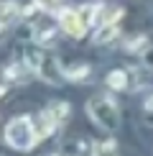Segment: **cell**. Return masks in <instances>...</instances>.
I'll list each match as a JSON object with an SVG mask.
<instances>
[{
  "instance_id": "obj_8",
  "label": "cell",
  "mask_w": 153,
  "mask_h": 156,
  "mask_svg": "<svg viewBox=\"0 0 153 156\" xmlns=\"http://www.w3.org/2000/svg\"><path fill=\"white\" fill-rule=\"evenodd\" d=\"M89 72H92V67L89 64H69V67H64V80L69 82H84Z\"/></svg>"
},
{
  "instance_id": "obj_20",
  "label": "cell",
  "mask_w": 153,
  "mask_h": 156,
  "mask_svg": "<svg viewBox=\"0 0 153 156\" xmlns=\"http://www.w3.org/2000/svg\"><path fill=\"white\" fill-rule=\"evenodd\" d=\"M0 28H3V26H0Z\"/></svg>"
},
{
  "instance_id": "obj_2",
  "label": "cell",
  "mask_w": 153,
  "mask_h": 156,
  "mask_svg": "<svg viewBox=\"0 0 153 156\" xmlns=\"http://www.w3.org/2000/svg\"><path fill=\"white\" fill-rule=\"evenodd\" d=\"M5 141H8V146L15 148V151H31V148L38 144L33 120H31L28 115L13 118L8 126H5Z\"/></svg>"
},
{
  "instance_id": "obj_9",
  "label": "cell",
  "mask_w": 153,
  "mask_h": 156,
  "mask_svg": "<svg viewBox=\"0 0 153 156\" xmlns=\"http://www.w3.org/2000/svg\"><path fill=\"white\" fill-rule=\"evenodd\" d=\"M25 72H33V69H31L28 64H8V67L3 69V77L8 82H25V80H28Z\"/></svg>"
},
{
  "instance_id": "obj_5",
  "label": "cell",
  "mask_w": 153,
  "mask_h": 156,
  "mask_svg": "<svg viewBox=\"0 0 153 156\" xmlns=\"http://www.w3.org/2000/svg\"><path fill=\"white\" fill-rule=\"evenodd\" d=\"M33 126H36V136H38V141H46L51 133H56V123H54V118L46 113V110H41V113L36 115V120H33Z\"/></svg>"
},
{
  "instance_id": "obj_19",
  "label": "cell",
  "mask_w": 153,
  "mask_h": 156,
  "mask_svg": "<svg viewBox=\"0 0 153 156\" xmlns=\"http://www.w3.org/2000/svg\"><path fill=\"white\" fill-rule=\"evenodd\" d=\"M5 95V87H3V84H0V97H3Z\"/></svg>"
},
{
  "instance_id": "obj_16",
  "label": "cell",
  "mask_w": 153,
  "mask_h": 156,
  "mask_svg": "<svg viewBox=\"0 0 153 156\" xmlns=\"http://www.w3.org/2000/svg\"><path fill=\"white\" fill-rule=\"evenodd\" d=\"M41 56H43V51H38V49H25V64L33 69V74H36L38 64H41Z\"/></svg>"
},
{
  "instance_id": "obj_3",
  "label": "cell",
  "mask_w": 153,
  "mask_h": 156,
  "mask_svg": "<svg viewBox=\"0 0 153 156\" xmlns=\"http://www.w3.org/2000/svg\"><path fill=\"white\" fill-rule=\"evenodd\" d=\"M59 28H61L66 36H72V38H82V36L87 34L89 26L84 23V18H82V13H79V10L59 8Z\"/></svg>"
},
{
  "instance_id": "obj_12",
  "label": "cell",
  "mask_w": 153,
  "mask_h": 156,
  "mask_svg": "<svg viewBox=\"0 0 153 156\" xmlns=\"http://www.w3.org/2000/svg\"><path fill=\"white\" fill-rule=\"evenodd\" d=\"M33 38H36V44L38 46H51L54 44V38H56V28L54 26H38V28L33 31Z\"/></svg>"
},
{
  "instance_id": "obj_10",
  "label": "cell",
  "mask_w": 153,
  "mask_h": 156,
  "mask_svg": "<svg viewBox=\"0 0 153 156\" xmlns=\"http://www.w3.org/2000/svg\"><path fill=\"white\" fill-rule=\"evenodd\" d=\"M123 16H125V10L120 8V5H107V8H100L97 26H105V23H117Z\"/></svg>"
},
{
  "instance_id": "obj_13",
  "label": "cell",
  "mask_w": 153,
  "mask_h": 156,
  "mask_svg": "<svg viewBox=\"0 0 153 156\" xmlns=\"http://www.w3.org/2000/svg\"><path fill=\"white\" fill-rule=\"evenodd\" d=\"M107 87L115 90V92H123L127 87V72L125 69H112V72L107 74Z\"/></svg>"
},
{
  "instance_id": "obj_7",
  "label": "cell",
  "mask_w": 153,
  "mask_h": 156,
  "mask_svg": "<svg viewBox=\"0 0 153 156\" xmlns=\"http://www.w3.org/2000/svg\"><path fill=\"white\" fill-rule=\"evenodd\" d=\"M21 13H23V8L15 0H0V26H10Z\"/></svg>"
},
{
  "instance_id": "obj_4",
  "label": "cell",
  "mask_w": 153,
  "mask_h": 156,
  "mask_svg": "<svg viewBox=\"0 0 153 156\" xmlns=\"http://www.w3.org/2000/svg\"><path fill=\"white\" fill-rule=\"evenodd\" d=\"M36 74L41 77L43 82H49V84H59V82L64 80V67L59 64V59H56L54 54L43 51V56H41V64H38Z\"/></svg>"
},
{
  "instance_id": "obj_11",
  "label": "cell",
  "mask_w": 153,
  "mask_h": 156,
  "mask_svg": "<svg viewBox=\"0 0 153 156\" xmlns=\"http://www.w3.org/2000/svg\"><path fill=\"white\" fill-rule=\"evenodd\" d=\"M120 28L117 23H105V26H97V34H94V44H110L112 38H117Z\"/></svg>"
},
{
  "instance_id": "obj_6",
  "label": "cell",
  "mask_w": 153,
  "mask_h": 156,
  "mask_svg": "<svg viewBox=\"0 0 153 156\" xmlns=\"http://www.w3.org/2000/svg\"><path fill=\"white\" fill-rule=\"evenodd\" d=\"M69 110H72V105L64 102V100H54V102H49V105H46V113L54 118V123H56L59 128L69 120Z\"/></svg>"
},
{
  "instance_id": "obj_15",
  "label": "cell",
  "mask_w": 153,
  "mask_h": 156,
  "mask_svg": "<svg viewBox=\"0 0 153 156\" xmlns=\"http://www.w3.org/2000/svg\"><path fill=\"white\" fill-rule=\"evenodd\" d=\"M125 51L145 54V51H148V38H145V36H135V38H130V41H125Z\"/></svg>"
},
{
  "instance_id": "obj_14",
  "label": "cell",
  "mask_w": 153,
  "mask_h": 156,
  "mask_svg": "<svg viewBox=\"0 0 153 156\" xmlns=\"http://www.w3.org/2000/svg\"><path fill=\"white\" fill-rule=\"evenodd\" d=\"M115 154H117V141L115 138L100 141V144L92 146V156H115Z\"/></svg>"
},
{
  "instance_id": "obj_1",
  "label": "cell",
  "mask_w": 153,
  "mask_h": 156,
  "mask_svg": "<svg viewBox=\"0 0 153 156\" xmlns=\"http://www.w3.org/2000/svg\"><path fill=\"white\" fill-rule=\"evenodd\" d=\"M87 115H89V120L97 128H102L105 133H115L117 126H120V110H117L112 97H105V95L89 97L87 100Z\"/></svg>"
},
{
  "instance_id": "obj_18",
  "label": "cell",
  "mask_w": 153,
  "mask_h": 156,
  "mask_svg": "<svg viewBox=\"0 0 153 156\" xmlns=\"http://www.w3.org/2000/svg\"><path fill=\"white\" fill-rule=\"evenodd\" d=\"M143 113H145V118H148V123H153V95L145 100V105H143Z\"/></svg>"
},
{
  "instance_id": "obj_17",
  "label": "cell",
  "mask_w": 153,
  "mask_h": 156,
  "mask_svg": "<svg viewBox=\"0 0 153 156\" xmlns=\"http://www.w3.org/2000/svg\"><path fill=\"white\" fill-rule=\"evenodd\" d=\"M33 3H36L43 13H51V10H56V8H59V3H61V0H33Z\"/></svg>"
}]
</instances>
